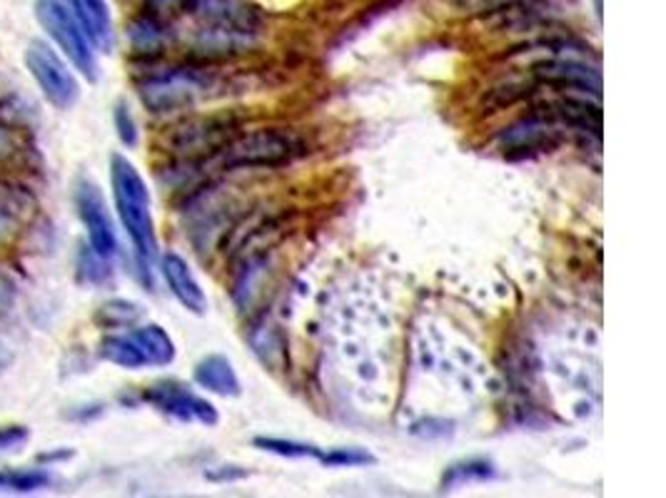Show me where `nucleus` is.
Wrapping results in <instances>:
<instances>
[{
    "mask_svg": "<svg viewBox=\"0 0 666 498\" xmlns=\"http://www.w3.org/2000/svg\"><path fill=\"white\" fill-rule=\"evenodd\" d=\"M307 152V142L295 130L240 132L215 157L222 170H272L295 162Z\"/></svg>",
    "mask_w": 666,
    "mask_h": 498,
    "instance_id": "7ed1b4c3",
    "label": "nucleus"
},
{
    "mask_svg": "<svg viewBox=\"0 0 666 498\" xmlns=\"http://www.w3.org/2000/svg\"><path fill=\"white\" fill-rule=\"evenodd\" d=\"M143 319V309L128 299H110L95 312V322L103 329H130Z\"/></svg>",
    "mask_w": 666,
    "mask_h": 498,
    "instance_id": "6ab92c4d",
    "label": "nucleus"
},
{
    "mask_svg": "<svg viewBox=\"0 0 666 498\" xmlns=\"http://www.w3.org/2000/svg\"><path fill=\"white\" fill-rule=\"evenodd\" d=\"M497 479V466L487 459H467L460 464H452L447 471H444L442 486L444 491L454 489V486H464V484H474V481H492Z\"/></svg>",
    "mask_w": 666,
    "mask_h": 498,
    "instance_id": "a211bd4d",
    "label": "nucleus"
},
{
    "mask_svg": "<svg viewBox=\"0 0 666 498\" xmlns=\"http://www.w3.org/2000/svg\"><path fill=\"white\" fill-rule=\"evenodd\" d=\"M248 476V469H242V466H218L213 471H205V479L225 484V481H240Z\"/></svg>",
    "mask_w": 666,
    "mask_h": 498,
    "instance_id": "cd10ccee",
    "label": "nucleus"
},
{
    "mask_svg": "<svg viewBox=\"0 0 666 498\" xmlns=\"http://www.w3.org/2000/svg\"><path fill=\"white\" fill-rule=\"evenodd\" d=\"M567 128L557 118L547 113L544 108H537L527 118L517 120L507 128H502L494 138L504 155H532V152H549L559 148L567 140Z\"/></svg>",
    "mask_w": 666,
    "mask_h": 498,
    "instance_id": "0eeeda50",
    "label": "nucleus"
},
{
    "mask_svg": "<svg viewBox=\"0 0 666 498\" xmlns=\"http://www.w3.org/2000/svg\"><path fill=\"white\" fill-rule=\"evenodd\" d=\"M128 43L138 58H160L170 45V28L158 16L143 13L128 26Z\"/></svg>",
    "mask_w": 666,
    "mask_h": 498,
    "instance_id": "ddd939ff",
    "label": "nucleus"
},
{
    "mask_svg": "<svg viewBox=\"0 0 666 498\" xmlns=\"http://www.w3.org/2000/svg\"><path fill=\"white\" fill-rule=\"evenodd\" d=\"M10 364H13V352H10L3 342H0V374H3Z\"/></svg>",
    "mask_w": 666,
    "mask_h": 498,
    "instance_id": "c85d7f7f",
    "label": "nucleus"
},
{
    "mask_svg": "<svg viewBox=\"0 0 666 498\" xmlns=\"http://www.w3.org/2000/svg\"><path fill=\"white\" fill-rule=\"evenodd\" d=\"M534 80L544 88H554L559 93H579L597 98L602 95L599 70L589 65V58L577 55H552L542 58L532 68Z\"/></svg>",
    "mask_w": 666,
    "mask_h": 498,
    "instance_id": "1a4fd4ad",
    "label": "nucleus"
},
{
    "mask_svg": "<svg viewBox=\"0 0 666 498\" xmlns=\"http://www.w3.org/2000/svg\"><path fill=\"white\" fill-rule=\"evenodd\" d=\"M18 152H20V140L16 138V132L0 125V162L13 160Z\"/></svg>",
    "mask_w": 666,
    "mask_h": 498,
    "instance_id": "bb28decb",
    "label": "nucleus"
},
{
    "mask_svg": "<svg viewBox=\"0 0 666 498\" xmlns=\"http://www.w3.org/2000/svg\"><path fill=\"white\" fill-rule=\"evenodd\" d=\"M215 88V78L200 68H163L138 80V95L153 115L193 110Z\"/></svg>",
    "mask_w": 666,
    "mask_h": 498,
    "instance_id": "20e7f679",
    "label": "nucleus"
},
{
    "mask_svg": "<svg viewBox=\"0 0 666 498\" xmlns=\"http://www.w3.org/2000/svg\"><path fill=\"white\" fill-rule=\"evenodd\" d=\"M33 210L36 202L26 190L0 185V247L18 235Z\"/></svg>",
    "mask_w": 666,
    "mask_h": 498,
    "instance_id": "4468645a",
    "label": "nucleus"
},
{
    "mask_svg": "<svg viewBox=\"0 0 666 498\" xmlns=\"http://www.w3.org/2000/svg\"><path fill=\"white\" fill-rule=\"evenodd\" d=\"M193 376L198 386H203V389H208L210 394L240 396L242 392L235 367H232V362L228 357H222V354H210V357L200 359Z\"/></svg>",
    "mask_w": 666,
    "mask_h": 498,
    "instance_id": "2eb2a0df",
    "label": "nucleus"
},
{
    "mask_svg": "<svg viewBox=\"0 0 666 498\" xmlns=\"http://www.w3.org/2000/svg\"><path fill=\"white\" fill-rule=\"evenodd\" d=\"M175 3L183 6V0H150V6H153V8H168V6H175Z\"/></svg>",
    "mask_w": 666,
    "mask_h": 498,
    "instance_id": "7c9ffc66",
    "label": "nucleus"
},
{
    "mask_svg": "<svg viewBox=\"0 0 666 498\" xmlns=\"http://www.w3.org/2000/svg\"><path fill=\"white\" fill-rule=\"evenodd\" d=\"M130 337L143 354L145 367H168L175 362V342L160 324H143V327H130Z\"/></svg>",
    "mask_w": 666,
    "mask_h": 498,
    "instance_id": "dca6fc26",
    "label": "nucleus"
},
{
    "mask_svg": "<svg viewBox=\"0 0 666 498\" xmlns=\"http://www.w3.org/2000/svg\"><path fill=\"white\" fill-rule=\"evenodd\" d=\"M322 466H332V469H357V466H372L377 464L375 456L360 446H340V449L322 451L320 459Z\"/></svg>",
    "mask_w": 666,
    "mask_h": 498,
    "instance_id": "4be33fe9",
    "label": "nucleus"
},
{
    "mask_svg": "<svg viewBox=\"0 0 666 498\" xmlns=\"http://www.w3.org/2000/svg\"><path fill=\"white\" fill-rule=\"evenodd\" d=\"M50 484L48 471H18V469H3L0 471V491H16V494H33L46 489Z\"/></svg>",
    "mask_w": 666,
    "mask_h": 498,
    "instance_id": "412c9836",
    "label": "nucleus"
},
{
    "mask_svg": "<svg viewBox=\"0 0 666 498\" xmlns=\"http://www.w3.org/2000/svg\"><path fill=\"white\" fill-rule=\"evenodd\" d=\"M235 135H240L238 123L228 115L188 118L168 132L165 150L178 162L198 165V162L215 160Z\"/></svg>",
    "mask_w": 666,
    "mask_h": 498,
    "instance_id": "423d86ee",
    "label": "nucleus"
},
{
    "mask_svg": "<svg viewBox=\"0 0 666 498\" xmlns=\"http://www.w3.org/2000/svg\"><path fill=\"white\" fill-rule=\"evenodd\" d=\"M113 120H115V130H118V138L120 142H123L125 148H135L138 145V123L133 113H130V108L125 103H118L115 105V113H113Z\"/></svg>",
    "mask_w": 666,
    "mask_h": 498,
    "instance_id": "b1692460",
    "label": "nucleus"
},
{
    "mask_svg": "<svg viewBox=\"0 0 666 498\" xmlns=\"http://www.w3.org/2000/svg\"><path fill=\"white\" fill-rule=\"evenodd\" d=\"M18 299V282L13 280V274L0 270V317L13 309V304Z\"/></svg>",
    "mask_w": 666,
    "mask_h": 498,
    "instance_id": "a878e982",
    "label": "nucleus"
},
{
    "mask_svg": "<svg viewBox=\"0 0 666 498\" xmlns=\"http://www.w3.org/2000/svg\"><path fill=\"white\" fill-rule=\"evenodd\" d=\"M26 65L38 83V88L43 90V95L50 105L58 110H68L78 103L80 88L75 75L70 73L68 65L60 60L56 50L48 43H43V40H33V43L28 45Z\"/></svg>",
    "mask_w": 666,
    "mask_h": 498,
    "instance_id": "6e6552de",
    "label": "nucleus"
},
{
    "mask_svg": "<svg viewBox=\"0 0 666 498\" xmlns=\"http://www.w3.org/2000/svg\"><path fill=\"white\" fill-rule=\"evenodd\" d=\"M78 272L83 282H93V284L105 282L110 274L108 260L100 257V254L90 250V245H88V247H83V252H80V257H78Z\"/></svg>",
    "mask_w": 666,
    "mask_h": 498,
    "instance_id": "5701e85b",
    "label": "nucleus"
},
{
    "mask_svg": "<svg viewBox=\"0 0 666 498\" xmlns=\"http://www.w3.org/2000/svg\"><path fill=\"white\" fill-rule=\"evenodd\" d=\"M195 23V48L203 53H240L255 43L262 13L248 0H183Z\"/></svg>",
    "mask_w": 666,
    "mask_h": 498,
    "instance_id": "f03ea898",
    "label": "nucleus"
},
{
    "mask_svg": "<svg viewBox=\"0 0 666 498\" xmlns=\"http://www.w3.org/2000/svg\"><path fill=\"white\" fill-rule=\"evenodd\" d=\"M30 439L26 426H0V454H13L23 449Z\"/></svg>",
    "mask_w": 666,
    "mask_h": 498,
    "instance_id": "393cba45",
    "label": "nucleus"
},
{
    "mask_svg": "<svg viewBox=\"0 0 666 498\" xmlns=\"http://www.w3.org/2000/svg\"><path fill=\"white\" fill-rule=\"evenodd\" d=\"M36 16L40 26L48 30V35L56 40V45L63 50L70 63H73L90 83H95L100 75L98 58L93 50L95 45L83 23H80L73 6H70V0H38Z\"/></svg>",
    "mask_w": 666,
    "mask_h": 498,
    "instance_id": "39448f33",
    "label": "nucleus"
},
{
    "mask_svg": "<svg viewBox=\"0 0 666 498\" xmlns=\"http://www.w3.org/2000/svg\"><path fill=\"white\" fill-rule=\"evenodd\" d=\"M75 207H78L80 220H83V225L88 230L90 250L98 252L100 257H105V260L113 257V254L118 252V235H115L113 220H110L103 192L98 190L93 180H88V177L78 180Z\"/></svg>",
    "mask_w": 666,
    "mask_h": 498,
    "instance_id": "9d476101",
    "label": "nucleus"
},
{
    "mask_svg": "<svg viewBox=\"0 0 666 498\" xmlns=\"http://www.w3.org/2000/svg\"><path fill=\"white\" fill-rule=\"evenodd\" d=\"M255 446L260 451L282 456V459H320L322 449L315 444L295 441V439H278V436H258Z\"/></svg>",
    "mask_w": 666,
    "mask_h": 498,
    "instance_id": "aec40b11",
    "label": "nucleus"
},
{
    "mask_svg": "<svg viewBox=\"0 0 666 498\" xmlns=\"http://www.w3.org/2000/svg\"><path fill=\"white\" fill-rule=\"evenodd\" d=\"M110 182L118 217L123 222L130 242H133L140 277L153 287V262L158 260V237L153 222V202L150 190L138 167L123 155L110 157Z\"/></svg>",
    "mask_w": 666,
    "mask_h": 498,
    "instance_id": "f257e3e1",
    "label": "nucleus"
},
{
    "mask_svg": "<svg viewBox=\"0 0 666 498\" xmlns=\"http://www.w3.org/2000/svg\"><path fill=\"white\" fill-rule=\"evenodd\" d=\"M160 272H163L173 297L183 304L188 312L193 314L208 312V294L203 292V287H200L193 270H190V264L180 257V254L165 252L163 257H160Z\"/></svg>",
    "mask_w": 666,
    "mask_h": 498,
    "instance_id": "f8f14e48",
    "label": "nucleus"
},
{
    "mask_svg": "<svg viewBox=\"0 0 666 498\" xmlns=\"http://www.w3.org/2000/svg\"><path fill=\"white\" fill-rule=\"evenodd\" d=\"M70 451H56V454H43V456H38V461H46V459H50V461H63V459H70Z\"/></svg>",
    "mask_w": 666,
    "mask_h": 498,
    "instance_id": "c756f323",
    "label": "nucleus"
},
{
    "mask_svg": "<svg viewBox=\"0 0 666 498\" xmlns=\"http://www.w3.org/2000/svg\"><path fill=\"white\" fill-rule=\"evenodd\" d=\"M143 399L178 421L203 426H218L220 421V414L213 404L178 382H160L150 386L143 394Z\"/></svg>",
    "mask_w": 666,
    "mask_h": 498,
    "instance_id": "9b49d317",
    "label": "nucleus"
},
{
    "mask_svg": "<svg viewBox=\"0 0 666 498\" xmlns=\"http://www.w3.org/2000/svg\"><path fill=\"white\" fill-rule=\"evenodd\" d=\"M70 6H73L80 23L88 30L93 45L108 53L113 48V18H110L108 0H70Z\"/></svg>",
    "mask_w": 666,
    "mask_h": 498,
    "instance_id": "f3484780",
    "label": "nucleus"
}]
</instances>
